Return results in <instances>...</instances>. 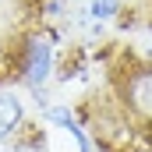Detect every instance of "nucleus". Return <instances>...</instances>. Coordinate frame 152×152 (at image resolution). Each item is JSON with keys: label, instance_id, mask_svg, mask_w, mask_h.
Listing matches in <instances>:
<instances>
[{"label": "nucleus", "instance_id": "nucleus-3", "mask_svg": "<svg viewBox=\"0 0 152 152\" xmlns=\"http://www.w3.org/2000/svg\"><path fill=\"white\" fill-rule=\"evenodd\" d=\"M25 124H28V113H25V99H21V92H14V88H0V145H4L11 134H18Z\"/></svg>", "mask_w": 152, "mask_h": 152}, {"label": "nucleus", "instance_id": "nucleus-1", "mask_svg": "<svg viewBox=\"0 0 152 152\" xmlns=\"http://www.w3.org/2000/svg\"><path fill=\"white\" fill-rule=\"evenodd\" d=\"M113 96L138 124V131H152V60H134L113 67Z\"/></svg>", "mask_w": 152, "mask_h": 152}, {"label": "nucleus", "instance_id": "nucleus-2", "mask_svg": "<svg viewBox=\"0 0 152 152\" xmlns=\"http://www.w3.org/2000/svg\"><path fill=\"white\" fill-rule=\"evenodd\" d=\"M53 67H57V46L50 36L39 32H25L14 42V81L21 88H46L53 81Z\"/></svg>", "mask_w": 152, "mask_h": 152}, {"label": "nucleus", "instance_id": "nucleus-4", "mask_svg": "<svg viewBox=\"0 0 152 152\" xmlns=\"http://www.w3.org/2000/svg\"><path fill=\"white\" fill-rule=\"evenodd\" d=\"M46 127H36V124H25L18 134H11L4 142V152H46Z\"/></svg>", "mask_w": 152, "mask_h": 152}]
</instances>
